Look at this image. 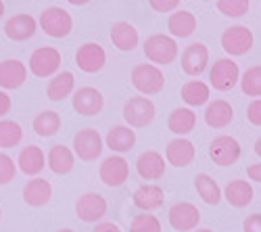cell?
Wrapping results in <instances>:
<instances>
[{"mask_svg": "<svg viewBox=\"0 0 261 232\" xmlns=\"http://www.w3.org/2000/svg\"><path fill=\"white\" fill-rule=\"evenodd\" d=\"M255 153L261 157V136H259V138H257V142H255Z\"/></svg>", "mask_w": 261, "mask_h": 232, "instance_id": "cell-45", "label": "cell"}, {"mask_svg": "<svg viewBox=\"0 0 261 232\" xmlns=\"http://www.w3.org/2000/svg\"><path fill=\"white\" fill-rule=\"evenodd\" d=\"M194 232H213V230H209V228H201V230H194Z\"/></svg>", "mask_w": 261, "mask_h": 232, "instance_id": "cell-48", "label": "cell"}, {"mask_svg": "<svg viewBox=\"0 0 261 232\" xmlns=\"http://www.w3.org/2000/svg\"><path fill=\"white\" fill-rule=\"evenodd\" d=\"M100 180L107 184V186H121L127 176H129V163L119 157V155H111V157H107L102 163H100Z\"/></svg>", "mask_w": 261, "mask_h": 232, "instance_id": "cell-15", "label": "cell"}, {"mask_svg": "<svg viewBox=\"0 0 261 232\" xmlns=\"http://www.w3.org/2000/svg\"><path fill=\"white\" fill-rule=\"evenodd\" d=\"M38 23H40L42 32L48 34L50 38H65L73 28V19L61 7H48L40 13Z\"/></svg>", "mask_w": 261, "mask_h": 232, "instance_id": "cell-3", "label": "cell"}, {"mask_svg": "<svg viewBox=\"0 0 261 232\" xmlns=\"http://www.w3.org/2000/svg\"><path fill=\"white\" fill-rule=\"evenodd\" d=\"M253 186L247 180H230L224 188V199L232 207H247L253 201Z\"/></svg>", "mask_w": 261, "mask_h": 232, "instance_id": "cell-29", "label": "cell"}, {"mask_svg": "<svg viewBox=\"0 0 261 232\" xmlns=\"http://www.w3.org/2000/svg\"><path fill=\"white\" fill-rule=\"evenodd\" d=\"M102 105H105V96L100 94V90L92 86H84L73 92V109L80 115H86V117L98 115L102 111Z\"/></svg>", "mask_w": 261, "mask_h": 232, "instance_id": "cell-14", "label": "cell"}, {"mask_svg": "<svg viewBox=\"0 0 261 232\" xmlns=\"http://www.w3.org/2000/svg\"><path fill=\"white\" fill-rule=\"evenodd\" d=\"M165 157L171 165L186 167L194 161V157H197V149H194V144L188 138H173V140L167 142Z\"/></svg>", "mask_w": 261, "mask_h": 232, "instance_id": "cell-19", "label": "cell"}, {"mask_svg": "<svg viewBox=\"0 0 261 232\" xmlns=\"http://www.w3.org/2000/svg\"><path fill=\"white\" fill-rule=\"evenodd\" d=\"M17 174V163L7 153H0V186L9 184Z\"/></svg>", "mask_w": 261, "mask_h": 232, "instance_id": "cell-38", "label": "cell"}, {"mask_svg": "<svg viewBox=\"0 0 261 232\" xmlns=\"http://www.w3.org/2000/svg\"><path fill=\"white\" fill-rule=\"evenodd\" d=\"M194 125H197V113H194L192 109H188V107L173 109L171 115H169V119H167V128L173 134H178L180 138L184 134H190L194 130Z\"/></svg>", "mask_w": 261, "mask_h": 232, "instance_id": "cell-28", "label": "cell"}, {"mask_svg": "<svg viewBox=\"0 0 261 232\" xmlns=\"http://www.w3.org/2000/svg\"><path fill=\"white\" fill-rule=\"evenodd\" d=\"M241 88L247 96H261V65L249 67L241 78Z\"/></svg>", "mask_w": 261, "mask_h": 232, "instance_id": "cell-35", "label": "cell"}, {"mask_svg": "<svg viewBox=\"0 0 261 232\" xmlns=\"http://www.w3.org/2000/svg\"><path fill=\"white\" fill-rule=\"evenodd\" d=\"M232 119H234V109H232V105L228 100L217 98V100L207 105L205 121H207V125H211V128H215V130L226 128V125H230Z\"/></svg>", "mask_w": 261, "mask_h": 232, "instance_id": "cell-24", "label": "cell"}, {"mask_svg": "<svg viewBox=\"0 0 261 232\" xmlns=\"http://www.w3.org/2000/svg\"><path fill=\"white\" fill-rule=\"evenodd\" d=\"M241 153H243L241 142H238L234 136L222 134V136L213 138L209 144V157L213 159V163L222 165V167L234 165L238 159H241Z\"/></svg>", "mask_w": 261, "mask_h": 232, "instance_id": "cell-6", "label": "cell"}, {"mask_svg": "<svg viewBox=\"0 0 261 232\" xmlns=\"http://www.w3.org/2000/svg\"><path fill=\"white\" fill-rule=\"evenodd\" d=\"M132 201L142 212H153L165 203V191L159 184H142L134 191Z\"/></svg>", "mask_w": 261, "mask_h": 232, "instance_id": "cell-18", "label": "cell"}, {"mask_svg": "<svg viewBox=\"0 0 261 232\" xmlns=\"http://www.w3.org/2000/svg\"><path fill=\"white\" fill-rule=\"evenodd\" d=\"M73 153L82 161H94L102 153V138L98 130L94 128H84L73 136Z\"/></svg>", "mask_w": 261, "mask_h": 232, "instance_id": "cell-9", "label": "cell"}, {"mask_svg": "<svg viewBox=\"0 0 261 232\" xmlns=\"http://www.w3.org/2000/svg\"><path fill=\"white\" fill-rule=\"evenodd\" d=\"M138 30L127 23V21H117V23H113L111 28V42L119 48V50H134L138 46Z\"/></svg>", "mask_w": 261, "mask_h": 232, "instance_id": "cell-26", "label": "cell"}, {"mask_svg": "<svg viewBox=\"0 0 261 232\" xmlns=\"http://www.w3.org/2000/svg\"><path fill=\"white\" fill-rule=\"evenodd\" d=\"M247 117L253 125H261V98H255L251 105H249V109H247Z\"/></svg>", "mask_w": 261, "mask_h": 232, "instance_id": "cell-39", "label": "cell"}, {"mask_svg": "<svg viewBox=\"0 0 261 232\" xmlns=\"http://www.w3.org/2000/svg\"><path fill=\"white\" fill-rule=\"evenodd\" d=\"M129 232H161V222L153 214H138L129 224Z\"/></svg>", "mask_w": 261, "mask_h": 232, "instance_id": "cell-36", "label": "cell"}, {"mask_svg": "<svg viewBox=\"0 0 261 232\" xmlns=\"http://www.w3.org/2000/svg\"><path fill=\"white\" fill-rule=\"evenodd\" d=\"M132 84L134 88L142 94H157L165 86V75L163 71L153 65V63H138L132 69Z\"/></svg>", "mask_w": 261, "mask_h": 232, "instance_id": "cell-1", "label": "cell"}, {"mask_svg": "<svg viewBox=\"0 0 261 232\" xmlns=\"http://www.w3.org/2000/svg\"><path fill=\"white\" fill-rule=\"evenodd\" d=\"M75 165V157H73V151L69 146L65 144H55L53 149L48 151V167L50 172L59 174V176H65L73 170Z\"/></svg>", "mask_w": 261, "mask_h": 232, "instance_id": "cell-27", "label": "cell"}, {"mask_svg": "<svg viewBox=\"0 0 261 232\" xmlns=\"http://www.w3.org/2000/svg\"><path fill=\"white\" fill-rule=\"evenodd\" d=\"M167 28H169V34L173 38H188L194 34V30H197V17H194L192 11L180 9L176 13H171V17L167 21Z\"/></svg>", "mask_w": 261, "mask_h": 232, "instance_id": "cell-25", "label": "cell"}, {"mask_svg": "<svg viewBox=\"0 0 261 232\" xmlns=\"http://www.w3.org/2000/svg\"><path fill=\"white\" fill-rule=\"evenodd\" d=\"M165 159L157 151H144L136 159V172L144 180H159L165 174Z\"/></svg>", "mask_w": 261, "mask_h": 232, "instance_id": "cell-20", "label": "cell"}, {"mask_svg": "<svg viewBox=\"0 0 261 232\" xmlns=\"http://www.w3.org/2000/svg\"><path fill=\"white\" fill-rule=\"evenodd\" d=\"M94 232H121V230H119V226L113 224V222H100V224H96Z\"/></svg>", "mask_w": 261, "mask_h": 232, "instance_id": "cell-43", "label": "cell"}, {"mask_svg": "<svg viewBox=\"0 0 261 232\" xmlns=\"http://www.w3.org/2000/svg\"><path fill=\"white\" fill-rule=\"evenodd\" d=\"M194 186H197V193L207 205H217L222 201V188L209 174H199L194 178Z\"/></svg>", "mask_w": 261, "mask_h": 232, "instance_id": "cell-32", "label": "cell"}, {"mask_svg": "<svg viewBox=\"0 0 261 232\" xmlns=\"http://www.w3.org/2000/svg\"><path fill=\"white\" fill-rule=\"evenodd\" d=\"M75 214L82 222L94 224V222L102 220L107 214V199L98 193H86L75 203Z\"/></svg>", "mask_w": 261, "mask_h": 232, "instance_id": "cell-11", "label": "cell"}, {"mask_svg": "<svg viewBox=\"0 0 261 232\" xmlns=\"http://www.w3.org/2000/svg\"><path fill=\"white\" fill-rule=\"evenodd\" d=\"M53 197V186L44 178H34L23 186V201L30 207H44Z\"/></svg>", "mask_w": 261, "mask_h": 232, "instance_id": "cell-23", "label": "cell"}, {"mask_svg": "<svg viewBox=\"0 0 261 232\" xmlns=\"http://www.w3.org/2000/svg\"><path fill=\"white\" fill-rule=\"evenodd\" d=\"M0 218H3V209H0Z\"/></svg>", "mask_w": 261, "mask_h": 232, "instance_id": "cell-49", "label": "cell"}, {"mask_svg": "<svg viewBox=\"0 0 261 232\" xmlns=\"http://www.w3.org/2000/svg\"><path fill=\"white\" fill-rule=\"evenodd\" d=\"M105 63H107V53L96 42H86L75 53V65L86 73L100 71L105 67Z\"/></svg>", "mask_w": 261, "mask_h": 232, "instance_id": "cell-12", "label": "cell"}, {"mask_svg": "<svg viewBox=\"0 0 261 232\" xmlns=\"http://www.w3.org/2000/svg\"><path fill=\"white\" fill-rule=\"evenodd\" d=\"M209 80L215 90L226 92L236 86V82L241 80V71H238V65L232 59H217L209 71Z\"/></svg>", "mask_w": 261, "mask_h": 232, "instance_id": "cell-7", "label": "cell"}, {"mask_svg": "<svg viewBox=\"0 0 261 232\" xmlns=\"http://www.w3.org/2000/svg\"><path fill=\"white\" fill-rule=\"evenodd\" d=\"M105 142L113 153H127V151H132L136 144V132L129 128V125H113V128L107 132Z\"/></svg>", "mask_w": 261, "mask_h": 232, "instance_id": "cell-22", "label": "cell"}, {"mask_svg": "<svg viewBox=\"0 0 261 232\" xmlns=\"http://www.w3.org/2000/svg\"><path fill=\"white\" fill-rule=\"evenodd\" d=\"M44 165H46V155L36 144H30L25 149H21V153L17 157V167L28 176H38L44 170Z\"/></svg>", "mask_w": 261, "mask_h": 232, "instance_id": "cell-21", "label": "cell"}, {"mask_svg": "<svg viewBox=\"0 0 261 232\" xmlns=\"http://www.w3.org/2000/svg\"><path fill=\"white\" fill-rule=\"evenodd\" d=\"M217 9L228 17H243L249 11V3L247 0H220Z\"/></svg>", "mask_w": 261, "mask_h": 232, "instance_id": "cell-37", "label": "cell"}, {"mask_svg": "<svg viewBox=\"0 0 261 232\" xmlns=\"http://www.w3.org/2000/svg\"><path fill=\"white\" fill-rule=\"evenodd\" d=\"M207 63H209V50L203 42H190V44L184 48V53H182L184 73H188L192 78H199L207 69Z\"/></svg>", "mask_w": 261, "mask_h": 232, "instance_id": "cell-13", "label": "cell"}, {"mask_svg": "<svg viewBox=\"0 0 261 232\" xmlns=\"http://www.w3.org/2000/svg\"><path fill=\"white\" fill-rule=\"evenodd\" d=\"M38 30V21L28 15V13H19V15H13L7 23H5V34L7 38L15 40V42H23V40H30Z\"/></svg>", "mask_w": 261, "mask_h": 232, "instance_id": "cell-17", "label": "cell"}, {"mask_svg": "<svg viewBox=\"0 0 261 232\" xmlns=\"http://www.w3.org/2000/svg\"><path fill=\"white\" fill-rule=\"evenodd\" d=\"M182 100L190 107H199L209 100V86L201 80H190L182 86Z\"/></svg>", "mask_w": 261, "mask_h": 232, "instance_id": "cell-31", "label": "cell"}, {"mask_svg": "<svg viewBox=\"0 0 261 232\" xmlns=\"http://www.w3.org/2000/svg\"><path fill=\"white\" fill-rule=\"evenodd\" d=\"M123 119L129 128H144L155 119V105L146 96H132L123 105Z\"/></svg>", "mask_w": 261, "mask_h": 232, "instance_id": "cell-4", "label": "cell"}, {"mask_svg": "<svg viewBox=\"0 0 261 232\" xmlns=\"http://www.w3.org/2000/svg\"><path fill=\"white\" fill-rule=\"evenodd\" d=\"M9 111H11V96L5 90H0V119H3Z\"/></svg>", "mask_w": 261, "mask_h": 232, "instance_id": "cell-42", "label": "cell"}, {"mask_svg": "<svg viewBox=\"0 0 261 232\" xmlns=\"http://www.w3.org/2000/svg\"><path fill=\"white\" fill-rule=\"evenodd\" d=\"M150 7L155 11L163 13V11H173L178 9V0H150Z\"/></svg>", "mask_w": 261, "mask_h": 232, "instance_id": "cell-41", "label": "cell"}, {"mask_svg": "<svg viewBox=\"0 0 261 232\" xmlns=\"http://www.w3.org/2000/svg\"><path fill=\"white\" fill-rule=\"evenodd\" d=\"M222 48L232 55L241 57L253 48V32L247 25H232L222 34Z\"/></svg>", "mask_w": 261, "mask_h": 232, "instance_id": "cell-8", "label": "cell"}, {"mask_svg": "<svg viewBox=\"0 0 261 232\" xmlns=\"http://www.w3.org/2000/svg\"><path fill=\"white\" fill-rule=\"evenodd\" d=\"M57 232H75V230H71V228H61V230H57Z\"/></svg>", "mask_w": 261, "mask_h": 232, "instance_id": "cell-47", "label": "cell"}, {"mask_svg": "<svg viewBox=\"0 0 261 232\" xmlns=\"http://www.w3.org/2000/svg\"><path fill=\"white\" fill-rule=\"evenodd\" d=\"M23 140V130L13 119H0V149H13Z\"/></svg>", "mask_w": 261, "mask_h": 232, "instance_id": "cell-34", "label": "cell"}, {"mask_svg": "<svg viewBox=\"0 0 261 232\" xmlns=\"http://www.w3.org/2000/svg\"><path fill=\"white\" fill-rule=\"evenodd\" d=\"M59 67H61V53L53 46H40L30 57V71L36 78L57 75Z\"/></svg>", "mask_w": 261, "mask_h": 232, "instance_id": "cell-5", "label": "cell"}, {"mask_svg": "<svg viewBox=\"0 0 261 232\" xmlns=\"http://www.w3.org/2000/svg\"><path fill=\"white\" fill-rule=\"evenodd\" d=\"M75 86V78L71 71H61L57 75H53V80L48 82V88H46V96L50 100H63L67 98L73 92Z\"/></svg>", "mask_w": 261, "mask_h": 232, "instance_id": "cell-30", "label": "cell"}, {"mask_svg": "<svg viewBox=\"0 0 261 232\" xmlns=\"http://www.w3.org/2000/svg\"><path fill=\"white\" fill-rule=\"evenodd\" d=\"M25 80H28V67L19 59L0 61V86L5 90H15L23 86Z\"/></svg>", "mask_w": 261, "mask_h": 232, "instance_id": "cell-16", "label": "cell"}, {"mask_svg": "<svg viewBox=\"0 0 261 232\" xmlns=\"http://www.w3.org/2000/svg\"><path fill=\"white\" fill-rule=\"evenodd\" d=\"M144 55L148 61L157 63V65H169L178 59V44L171 36L165 34H155L146 38L144 42Z\"/></svg>", "mask_w": 261, "mask_h": 232, "instance_id": "cell-2", "label": "cell"}, {"mask_svg": "<svg viewBox=\"0 0 261 232\" xmlns=\"http://www.w3.org/2000/svg\"><path fill=\"white\" fill-rule=\"evenodd\" d=\"M34 130L38 136H55L61 130V115L57 111H40L34 117Z\"/></svg>", "mask_w": 261, "mask_h": 232, "instance_id": "cell-33", "label": "cell"}, {"mask_svg": "<svg viewBox=\"0 0 261 232\" xmlns=\"http://www.w3.org/2000/svg\"><path fill=\"white\" fill-rule=\"evenodd\" d=\"M243 230L245 232H261V214H253L245 220L243 224Z\"/></svg>", "mask_w": 261, "mask_h": 232, "instance_id": "cell-40", "label": "cell"}, {"mask_svg": "<svg viewBox=\"0 0 261 232\" xmlns=\"http://www.w3.org/2000/svg\"><path fill=\"white\" fill-rule=\"evenodd\" d=\"M3 15H5V3L0 0V17H3Z\"/></svg>", "mask_w": 261, "mask_h": 232, "instance_id": "cell-46", "label": "cell"}, {"mask_svg": "<svg viewBox=\"0 0 261 232\" xmlns=\"http://www.w3.org/2000/svg\"><path fill=\"white\" fill-rule=\"evenodd\" d=\"M167 220H169V226L178 232H186V230H194L201 222V212L197 205H192L188 201H182V203H176L171 205L169 214H167Z\"/></svg>", "mask_w": 261, "mask_h": 232, "instance_id": "cell-10", "label": "cell"}, {"mask_svg": "<svg viewBox=\"0 0 261 232\" xmlns=\"http://www.w3.org/2000/svg\"><path fill=\"white\" fill-rule=\"evenodd\" d=\"M247 174H249V178H251V180L261 182V163H253V165H249Z\"/></svg>", "mask_w": 261, "mask_h": 232, "instance_id": "cell-44", "label": "cell"}]
</instances>
